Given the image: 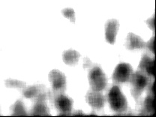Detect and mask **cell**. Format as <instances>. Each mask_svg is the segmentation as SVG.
<instances>
[{
  "mask_svg": "<svg viewBox=\"0 0 156 117\" xmlns=\"http://www.w3.org/2000/svg\"><path fill=\"white\" fill-rule=\"evenodd\" d=\"M119 23L116 19H110L105 24V38L108 43L113 44L116 42V34L118 32Z\"/></svg>",
  "mask_w": 156,
  "mask_h": 117,
  "instance_id": "obj_8",
  "label": "cell"
},
{
  "mask_svg": "<svg viewBox=\"0 0 156 117\" xmlns=\"http://www.w3.org/2000/svg\"><path fill=\"white\" fill-rule=\"evenodd\" d=\"M126 47L128 50H136V49H143L146 47V44L140 37L130 32L127 35Z\"/></svg>",
  "mask_w": 156,
  "mask_h": 117,
  "instance_id": "obj_10",
  "label": "cell"
},
{
  "mask_svg": "<svg viewBox=\"0 0 156 117\" xmlns=\"http://www.w3.org/2000/svg\"><path fill=\"white\" fill-rule=\"evenodd\" d=\"M89 82L93 90L102 91L107 86V78L101 68L95 66L89 71Z\"/></svg>",
  "mask_w": 156,
  "mask_h": 117,
  "instance_id": "obj_3",
  "label": "cell"
},
{
  "mask_svg": "<svg viewBox=\"0 0 156 117\" xmlns=\"http://www.w3.org/2000/svg\"><path fill=\"white\" fill-rule=\"evenodd\" d=\"M80 57V54L74 50H68L63 52L62 59L66 64L74 66L77 62Z\"/></svg>",
  "mask_w": 156,
  "mask_h": 117,
  "instance_id": "obj_11",
  "label": "cell"
},
{
  "mask_svg": "<svg viewBox=\"0 0 156 117\" xmlns=\"http://www.w3.org/2000/svg\"><path fill=\"white\" fill-rule=\"evenodd\" d=\"M107 100L112 110L116 113H122L126 111L128 107L126 98L122 94L119 87L117 86H113L110 89L107 95Z\"/></svg>",
  "mask_w": 156,
  "mask_h": 117,
  "instance_id": "obj_1",
  "label": "cell"
},
{
  "mask_svg": "<svg viewBox=\"0 0 156 117\" xmlns=\"http://www.w3.org/2000/svg\"><path fill=\"white\" fill-rule=\"evenodd\" d=\"M151 87H149V90H150V92H152V95H155V83L152 82V83L150 84Z\"/></svg>",
  "mask_w": 156,
  "mask_h": 117,
  "instance_id": "obj_21",
  "label": "cell"
},
{
  "mask_svg": "<svg viewBox=\"0 0 156 117\" xmlns=\"http://www.w3.org/2000/svg\"><path fill=\"white\" fill-rule=\"evenodd\" d=\"M146 46L152 53H155V36H152L150 38V40L147 42Z\"/></svg>",
  "mask_w": 156,
  "mask_h": 117,
  "instance_id": "obj_18",
  "label": "cell"
},
{
  "mask_svg": "<svg viewBox=\"0 0 156 117\" xmlns=\"http://www.w3.org/2000/svg\"><path fill=\"white\" fill-rule=\"evenodd\" d=\"M86 100L91 107L95 109H101L104 107L105 103V98L101 91H89L86 95Z\"/></svg>",
  "mask_w": 156,
  "mask_h": 117,
  "instance_id": "obj_7",
  "label": "cell"
},
{
  "mask_svg": "<svg viewBox=\"0 0 156 117\" xmlns=\"http://www.w3.org/2000/svg\"><path fill=\"white\" fill-rule=\"evenodd\" d=\"M133 68L128 63H120L115 68L113 74V80L116 83L129 82L132 75Z\"/></svg>",
  "mask_w": 156,
  "mask_h": 117,
  "instance_id": "obj_4",
  "label": "cell"
},
{
  "mask_svg": "<svg viewBox=\"0 0 156 117\" xmlns=\"http://www.w3.org/2000/svg\"><path fill=\"white\" fill-rule=\"evenodd\" d=\"M129 82L131 85V94L135 98L140 96L142 92L149 84V77L143 71L133 72Z\"/></svg>",
  "mask_w": 156,
  "mask_h": 117,
  "instance_id": "obj_2",
  "label": "cell"
},
{
  "mask_svg": "<svg viewBox=\"0 0 156 117\" xmlns=\"http://www.w3.org/2000/svg\"><path fill=\"white\" fill-rule=\"evenodd\" d=\"M55 107L61 115H68L71 113L73 107V100L64 94H59L55 98Z\"/></svg>",
  "mask_w": 156,
  "mask_h": 117,
  "instance_id": "obj_6",
  "label": "cell"
},
{
  "mask_svg": "<svg viewBox=\"0 0 156 117\" xmlns=\"http://www.w3.org/2000/svg\"><path fill=\"white\" fill-rule=\"evenodd\" d=\"M85 59L86 60H84L83 66L85 68H87V67H89V66H90L91 65H92V62H91V61L88 58H86Z\"/></svg>",
  "mask_w": 156,
  "mask_h": 117,
  "instance_id": "obj_20",
  "label": "cell"
},
{
  "mask_svg": "<svg viewBox=\"0 0 156 117\" xmlns=\"http://www.w3.org/2000/svg\"><path fill=\"white\" fill-rule=\"evenodd\" d=\"M144 110L149 114H155V95H150L146 98L144 102Z\"/></svg>",
  "mask_w": 156,
  "mask_h": 117,
  "instance_id": "obj_13",
  "label": "cell"
},
{
  "mask_svg": "<svg viewBox=\"0 0 156 117\" xmlns=\"http://www.w3.org/2000/svg\"><path fill=\"white\" fill-rule=\"evenodd\" d=\"M13 116H27L25 106L21 101H17L12 107Z\"/></svg>",
  "mask_w": 156,
  "mask_h": 117,
  "instance_id": "obj_15",
  "label": "cell"
},
{
  "mask_svg": "<svg viewBox=\"0 0 156 117\" xmlns=\"http://www.w3.org/2000/svg\"><path fill=\"white\" fill-rule=\"evenodd\" d=\"M84 115H85V113H83L82 111H80V110L73 113V116H84Z\"/></svg>",
  "mask_w": 156,
  "mask_h": 117,
  "instance_id": "obj_22",
  "label": "cell"
},
{
  "mask_svg": "<svg viewBox=\"0 0 156 117\" xmlns=\"http://www.w3.org/2000/svg\"><path fill=\"white\" fill-rule=\"evenodd\" d=\"M31 115L40 116H50V111L44 101H37L32 108Z\"/></svg>",
  "mask_w": 156,
  "mask_h": 117,
  "instance_id": "obj_12",
  "label": "cell"
},
{
  "mask_svg": "<svg viewBox=\"0 0 156 117\" xmlns=\"http://www.w3.org/2000/svg\"><path fill=\"white\" fill-rule=\"evenodd\" d=\"M62 13L64 15L65 17L69 19L71 22H75V13H74V9L67 8V9H64L62 11Z\"/></svg>",
  "mask_w": 156,
  "mask_h": 117,
  "instance_id": "obj_17",
  "label": "cell"
},
{
  "mask_svg": "<svg viewBox=\"0 0 156 117\" xmlns=\"http://www.w3.org/2000/svg\"><path fill=\"white\" fill-rule=\"evenodd\" d=\"M6 86L10 88H18V89H23L25 88L26 83L23 81L18 80L9 79L6 81Z\"/></svg>",
  "mask_w": 156,
  "mask_h": 117,
  "instance_id": "obj_16",
  "label": "cell"
},
{
  "mask_svg": "<svg viewBox=\"0 0 156 117\" xmlns=\"http://www.w3.org/2000/svg\"><path fill=\"white\" fill-rule=\"evenodd\" d=\"M140 71H143L144 74L150 77H155V58L145 54L143 56L139 65Z\"/></svg>",
  "mask_w": 156,
  "mask_h": 117,
  "instance_id": "obj_9",
  "label": "cell"
},
{
  "mask_svg": "<svg viewBox=\"0 0 156 117\" xmlns=\"http://www.w3.org/2000/svg\"><path fill=\"white\" fill-rule=\"evenodd\" d=\"M146 23H147L148 27L152 29V30L155 31V15H153L152 17L147 20Z\"/></svg>",
  "mask_w": 156,
  "mask_h": 117,
  "instance_id": "obj_19",
  "label": "cell"
},
{
  "mask_svg": "<svg viewBox=\"0 0 156 117\" xmlns=\"http://www.w3.org/2000/svg\"><path fill=\"white\" fill-rule=\"evenodd\" d=\"M41 92L40 87L37 86H32L24 89L23 94L27 98H36L38 94Z\"/></svg>",
  "mask_w": 156,
  "mask_h": 117,
  "instance_id": "obj_14",
  "label": "cell"
},
{
  "mask_svg": "<svg viewBox=\"0 0 156 117\" xmlns=\"http://www.w3.org/2000/svg\"><path fill=\"white\" fill-rule=\"evenodd\" d=\"M49 80L53 89L56 92H63L66 88V77L62 71L53 69L49 73Z\"/></svg>",
  "mask_w": 156,
  "mask_h": 117,
  "instance_id": "obj_5",
  "label": "cell"
}]
</instances>
